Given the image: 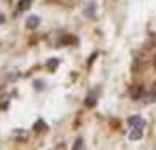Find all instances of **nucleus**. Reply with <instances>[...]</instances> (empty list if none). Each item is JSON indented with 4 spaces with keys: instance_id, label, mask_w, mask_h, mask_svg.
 Instances as JSON below:
<instances>
[{
    "instance_id": "1",
    "label": "nucleus",
    "mask_w": 156,
    "mask_h": 150,
    "mask_svg": "<svg viewBox=\"0 0 156 150\" xmlns=\"http://www.w3.org/2000/svg\"><path fill=\"white\" fill-rule=\"evenodd\" d=\"M128 126L132 129H135V128H144L146 126V122H144V119H142L140 115H132V117H128Z\"/></svg>"
},
{
    "instance_id": "8",
    "label": "nucleus",
    "mask_w": 156,
    "mask_h": 150,
    "mask_svg": "<svg viewBox=\"0 0 156 150\" xmlns=\"http://www.w3.org/2000/svg\"><path fill=\"white\" fill-rule=\"evenodd\" d=\"M30 2H32V0H21V2H20V11H25V9H28L30 7Z\"/></svg>"
},
{
    "instance_id": "11",
    "label": "nucleus",
    "mask_w": 156,
    "mask_h": 150,
    "mask_svg": "<svg viewBox=\"0 0 156 150\" xmlns=\"http://www.w3.org/2000/svg\"><path fill=\"white\" fill-rule=\"evenodd\" d=\"M35 89H42V82H35Z\"/></svg>"
},
{
    "instance_id": "4",
    "label": "nucleus",
    "mask_w": 156,
    "mask_h": 150,
    "mask_svg": "<svg viewBox=\"0 0 156 150\" xmlns=\"http://www.w3.org/2000/svg\"><path fill=\"white\" fill-rule=\"evenodd\" d=\"M83 14H84L86 18H93V16H95V4H93V2H88V4L84 5Z\"/></svg>"
},
{
    "instance_id": "10",
    "label": "nucleus",
    "mask_w": 156,
    "mask_h": 150,
    "mask_svg": "<svg viewBox=\"0 0 156 150\" xmlns=\"http://www.w3.org/2000/svg\"><path fill=\"white\" fill-rule=\"evenodd\" d=\"M48 66L53 70V68H56V66H58V61H56V59H55V61H49V65H48Z\"/></svg>"
},
{
    "instance_id": "6",
    "label": "nucleus",
    "mask_w": 156,
    "mask_h": 150,
    "mask_svg": "<svg viewBox=\"0 0 156 150\" xmlns=\"http://www.w3.org/2000/svg\"><path fill=\"white\" fill-rule=\"evenodd\" d=\"M142 100H144V103H154V101H156V93H149V94H146V96H144Z\"/></svg>"
},
{
    "instance_id": "3",
    "label": "nucleus",
    "mask_w": 156,
    "mask_h": 150,
    "mask_svg": "<svg viewBox=\"0 0 156 150\" xmlns=\"http://www.w3.org/2000/svg\"><path fill=\"white\" fill-rule=\"evenodd\" d=\"M142 135H144V128H135V129H132V133H130V140L132 142H137V140H140L142 138Z\"/></svg>"
},
{
    "instance_id": "2",
    "label": "nucleus",
    "mask_w": 156,
    "mask_h": 150,
    "mask_svg": "<svg viewBox=\"0 0 156 150\" xmlns=\"http://www.w3.org/2000/svg\"><path fill=\"white\" fill-rule=\"evenodd\" d=\"M39 25H41V18L39 16H28L27 18V23H25V26L28 30H35Z\"/></svg>"
},
{
    "instance_id": "7",
    "label": "nucleus",
    "mask_w": 156,
    "mask_h": 150,
    "mask_svg": "<svg viewBox=\"0 0 156 150\" xmlns=\"http://www.w3.org/2000/svg\"><path fill=\"white\" fill-rule=\"evenodd\" d=\"M34 129H35V131H46V122L44 121H37L35 126H34Z\"/></svg>"
},
{
    "instance_id": "12",
    "label": "nucleus",
    "mask_w": 156,
    "mask_h": 150,
    "mask_svg": "<svg viewBox=\"0 0 156 150\" xmlns=\"http://www.w3.org/2000/svg\"><path fill=\"white\" fill-rule=\"evenodd\" d=\"M5 21V19H4V14H2V12H0V25H2V23Z\"/></svg>"
},
{
    "instance_id": "9",
    "label": "nucleus",
    "mask_w": 156,
    "mask_h": 150,
    "mask_svg": "<svg viewBox=\"0 0 156 150\" xmlns=\"http://www.w3.org/2000/svg\"><path fill=\"white\" fill-rule=\"evenodd\" d=\"M72 148H76V150H79V148H84V142L79 138V140H76V143H74V147Z\"/></svg>"
},
{
    "instance_id": "5",
    "label": "nucleus",
    "mask_w": 156,
    "mask_h": 150,
    "mask_svg": "<svg viewBox=\"0 0 156 150\" xmlns=\"http://www.w3.org/2000/svg\"><path fill=\"white\" fill-rule=\"evenodd\" d=\"M95 105H97V93L88 94V98H86V107H95Z\"/></svg>"
}]
</instances>
